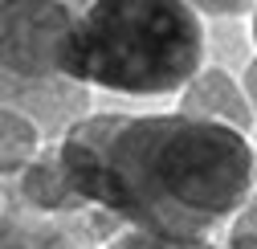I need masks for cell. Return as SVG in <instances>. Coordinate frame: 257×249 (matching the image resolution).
Instances as JSON below:
<instances>
[{
  "label": "cell",
  "instance_id": "obj_8",
  "mask_svg": "<svg viewBox=\"0 0 257 249\" xmlns=\"http://www.w3.org/2000/svg\"><path fill=\"white\" fill-rule=\"evenodd\" d=\"M200 17H245L257 9V0H188Z\"/></svg>",
  "mask_w": 257,
  "mask_h": 249
},
{
  "label": "cell",
  "instance_id": "obj_5",
  "mask_svg": "<svg viewBox=\"0 0 257 249\" xmlns=\"http://www.w3.org/2000/svg\"><path fill=\"white\" fill-rule=\"evenodd\" d=\"M41 147H45V135H41L37 122L29 114H21L17 106L0 102V172L25 168Z\"/></svg>",
  "mask_w": 257,
  "mask_h": 249
},
{
  "label": "cell",
  "instance_id": "obj_7",
  "mask_svg": "<svg viewBox=\"0 0 257 249\" xmlns=\"http://www.w3.org/2000/svg\"><path fill=\"white\" fill-rule=\"evenodd\" d=\"M224 249H257V188L241 204V212L224 225Z\"/></svg>",
  "mask_w": 257,
  "mask_h": 249
},
{
  "label": "cell",
  "instance_id": "obj_2",
  "mask_svg": "<svg viewBox=\"0 0 257 249\" xmlns=\"http://www.w3.org/2000/svg\"><path fill=\"white\" fill-rule=\"evenodd\" d=\"M204 66V17L188 0H86L57 45V70L86 90L168 98Z\"/></svg>",
  "mask_w": 257,
  "mask_h": 249
},
{
  "label": "cell",
  "instance_id": "obj_4",
  "mask_svg": "<svg viewBox=\"0 0 257 249\" xmlns=\"http://www.w3.org/2000/svg\"><path fill=\"white\" fill-rule=\"evenodd\" d=\"M180 110L184 114H196V118H212V122H224V127H237V131H253V106L245 98L241 82L229 74V70H216V66H200L196 78H192L184 90H180Z\"/></svg>",
  "mask_w": 257,
  "mask_h": 249
},
{
  "label": "cell",
  "instance_id": "obj_10",
  "mask_svg": "<svg viewBox=\"0 0 257 249\" xmlns=\"http://www.w3.org/2000/svg\"><path fill=\"white\" fill-rule=\"evenodd\" d=\"M249 33H253V49H257V9L249 13Z\"/></svg>",
  "mask_w": 257,
  "mask_h": 249
},
{
  "label": "cell",
  "instance_id": "obj_11",
  "mask_svg": "<svg viewBox=\"0 0 257 249\" xmlns=\"http://www.w3.org/2000/svg\"><path fill=\"white\" fill-rule=\"evenodd\" d=\"M61 5H70V9H82V5H86V0H61Z\"/></svg>",
  "mask_w": 257,
  "mask_h": 249
},
{
  "label": "cell",
  "instance_id": "obj_9",
  "mask_svg": "<svg viewBox=\"0 0 257 249\" xmlns=\"http://www.w3.org/2000/svg\"><path fill=\"white\" fill-rule=\"evenodd\" d=\"M241 90H245V98H249V106H253V114H257V57L245 66V74H241Z\"/></svg>",
  "mask_w": 257,
  "mask_h": 249
},
{
  "label": "cell",
  "instance_id": "obj_3",
  "mask_svg": "<svg viewBox=\"0 0 257 249\" xmlns=\"http://www.w3.org/2000/svg\"><path fill=\"white\" fill-rule=\"evenodd\" d=\"M17 172H0V249H102L122 229L102 208L41 212L25 204Z\"/></svg>",
  "mask_w": 257,
  "mask_h": 249
},
{
  "label": "cell",
  "instance_id": "obj_6",
  "mask_svg": "<svg viewBox=\"0 0 257 249\" xmlns=\"http://www.w3.org/2000/svg\"><path fill=\"white\" fill-rule=\"evenodd\" d=\"M102 249H224L212 237H159V233H139V229H118Z\"/></svg>",
  "mask_w": 257,
  "mask_h": 249
},
{
  "label": "cell",
  "instance_id": "obj_1",
  "mask_svg": "<svg viewBox=\"0 0 257 249\" xmlns=\"http://www.w3.org/2000/svg\"><path fill=\"white\" fill-rule=\"evenodd\" d=\"M53 155L82 204L159 237H212L257 188L249 135L184 110L82 114Z\"/></svg>",
  "mask_w": 257,
  "mask_h": 249
}]
</instances>
